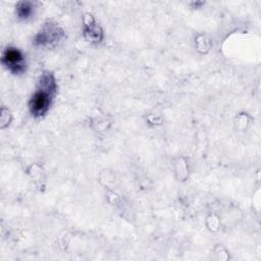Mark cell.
Instances as JSON below:
<instances>
[{
    "label": "cell",
    "mask_w": 261,
    "mask_h": 261,
    "mask_svg": "<svg viewBox=\"0 0 261 261\" xmlns=\"http://www.w3.org/2000/svg\"><path fill=\"white\" fill-rule=\"evenodd\" d=\"M50 92L52 91L42 88L34 95L31 103V109L34 114L41 115L47 110L50 101Z\"/></svg>",
    "instance_id": "cell-1"
},
{
    "label": "cell",
    "mask_w": 261,
    "mask_h": 261,
    "mask_svg": "<svg viewBox=\"0 0 261 261\" xmlns=\"http://www.w3.org/2000/svg\"><path fill=\"white\" fill-rule=\"evenodd\" d=\"M3 63L13 71H19L22 68V55L16 49H6L2 57Z\"/></svg>",
    "instance_id": "cell-2"
},
{
    "label": "cell",
    "mask_w": 261,
    "mask_h": 261,
    "mask_svg": "<svg viewBox=\"0 0 261 261\" xmlns=\"http://www.w3.org/2000/svg\"><path fill=\"white\" fill-rule=\"evenodd\" d=\"M31 8H32V7H31V5H30L29 3H27V2L20 3L19 6H18V8H17L18 15L21 16V17H27L28 15L31 14V11H32Z\"/></svg>",
    "instance_id": "cell-3"
}]
</instances>
